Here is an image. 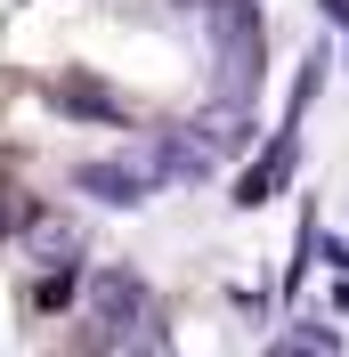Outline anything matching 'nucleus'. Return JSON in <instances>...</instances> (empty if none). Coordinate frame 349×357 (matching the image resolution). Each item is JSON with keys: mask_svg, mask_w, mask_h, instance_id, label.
<instances>
[{"mask_svg": "<svg viewBox=\"0 0 349 357\" xmlns=\"http://www.w3.org/2000/svg\"><path fill=\"white\" fill-rule=\"evenodd\" d=\"M41 260H73V227H57V220H41Z\"/></svg>", "mask_w": 349, "mask_h": 357, "instance_id": "11", "label": "nucleus"}, {"mask_svg": "<svg viewBox=\"0 0 349 357\" xmlns=\"http://www.w3.org/2000/svg\"><path fill=\"white\" fill-rule=\"evenodd\" d=\"M33 309H41V317H66L73 309V268H49L41 284H33Z\"/></svg>", "mask_w": 349, "mask_h": 357, "instance_id": "8", "label": "nucleus"}, {"mask_svg": "<svg viewBox=\"0 0 349 357\" xmlns=\"http://www.w3.org/2000/svg\"><path fill=\"white\" fill-rule=\"evenodd\" d=\"M317 89H325V49H317V57H301V82H292V122L309 114V98H317Z\"/></svg>", "mask_w": 349, "mask_h": 357, "instance_id": "9", "label": "nucleus"}, {"mask_svg": "<svg viewBox=\"0 0 349 357\" xmlns=\"http://www.w3.org/2000/svg\"><path fill=\"white\" fill-rule=\"evenodd\" d=\"M284 349H341V333H333V325H292Z\"/></svg>", "mask_w": 349, "mask_h": 357, "instance_id": "10", "label": "nucleus"}, {"mask_svg": "<svg viewBox=\"0 0 349 357\" xmlns=\"http://www.w3.org/2000/svg\"><path fill=\"white\" fill-rule=\"evenodd\" d=\"M138 162H147V178H154V187H163V178H171V187H203V178L219 171V146L195 130V122H187V130H163Z\"/></svg>", "mask_w": 349, "mask_h": 357, "instance_id": "3", "label": "nucleus"}, {"mask_svg": "<svg viewBox=\"0 0 349 357\" xmlns=\"http://www.w3.org/2000/svg\"><path fill=\"white\" fill-rule=\"evenodd\" d=\"M73 187L98 195V203H122V211L154 195V178H147V162H138V155H131V162H73Z\"/></svg>", "mask_w": 349, "mask_h": 357, "instance_id": "4", "label": "nucleus"}, {"mask_svg": "<svg viewBox=\"0 0 349 357\" xmlns=\"http://www.w3.org/2000/svg\"><path fill=\"white\" fill-rule=\"evenodd\" d=\"M49 106L66 114V122H114V130L131 122V106H122V98H114L106 82H89V73H66V82L49 89Z\"/></svg>", "mask_w": 349, "mask_h": 357, "instance_id": "6", "label": "nucleus"}, {"mask_svg": "<svg viewBox=\"0 0 349 357\" xmlns=\"http://www.w3.org/2000/svg\"><path fill=\"white\" fill-rule=\"evenodd\" d=\"M211 17V57H219V98L211 106H244L260 98V73H268V41H260V0H195Z\"/></svg>", "mask_w": 349, "mask_h": 357, "instance_id": "1", "label": "nucleus"}, {"mask_svg": "<svg viewBox=\"0 0 349 357\" xmlns=\"http://www.w3.org/2000/svg\"><path fill=\"white\" fill-rule=\"evenodd\" d=\"M292 162H301V122H284V130L260 146V162H252V171L236 178V203H268V195L284 187V178H292Z\"/></svg>", "mask_w": 349, "mask_h": 357, "instance_id": "5", "label": "nucleus"}, {"mask_svg": "<svg viewBox=\"0 0 349 357\" xmlns=\"http://www.w3.org/2000/svg\"><path fill=\"white\" fill-rule=\"evenodd\" d=\"M317 8H325V17H333V24L349 33V0H317Z\"/></svg>", "mask_w": 349, "mask_h": 357, "instance_id": "12", "label": "nucleus"}, {"mask_svg": "<svg viewBox=\"0 0 349 357\" xmlns=\"http://www.w3.org/2000/svg\"><path fill=\"white\" fill-rule=\"evenodd\" d=\"M154 333V292L138 268H98V341H147Z\"/></svg>", "mask_w": 349, "mask_h": 357, "instance_id": "2", "label": "nucleus"}, {"mask_svg": "<svg viewBox=\"0 0 349 357\" xmlns=\"http://www.w3.org/2000/svg\"><path fill=\"white\" fill-rule=\"evenodd\" d=\"M17 227L33 236V227H41V203H33V195H17V178L0 171V236H17Z\"/></svg>", "mask_w": 349, "mask_h": 357, "instance_id": "7", "label": "nucleus"}]
</instances>
